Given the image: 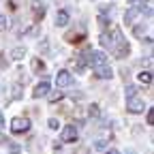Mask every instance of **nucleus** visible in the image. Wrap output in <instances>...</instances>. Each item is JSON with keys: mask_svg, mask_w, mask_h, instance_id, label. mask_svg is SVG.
Returning a JSON list of instances; mask_svg holds the SVG:
<instances>
[{"mask_svg": "<svg viewBox=\"0 0 154 154\" xmlns=\"http://www.w3.org/2000/svg\"><path fill=\"white\" fill-rule=\"evenodd\" d=\"M148 124H154V109H148V116H146Z\"/></svg>", "mask_w": 154, "mask_h": 154, "instance_id": "obj_26", "label": "nucleus"}, {"mask_svg": "<svg viewBox=\"0 0 154 154\" xmlns=\"http://www.w3.org/2000/svg\"><path fill=\"white\" fill-rule=\"evenodd\" d=\"M0 92H2V84H0Z\"/></svg>", "mask_w": 154, "mask_h": 154, "instance_id": "obj_35", "label": "nucleus"}, {"mask_svg": "<svg viewBox=\"0 0 154 154\" xmlns=\"http://www.w3.org/2000/svg\"><path fill=\"white\" fill-rule=\"evenodd\" d=\"M28 128H30V120L26 118V116H17V118H13V122H11V131H13V133L22 135V133H26Z\"/></svg>", "mask_w": 154, "mask_h": 154, "instance_id": "obj_3", "label": "nucleus"}, {"mask_svg": "<svg viewBox=\"0 0 154 154\" xmlns=\"http://www.w3.org/2000/svg\"><path fill=\"white\" fill-rule=\"evenodd\" d=\"M101 45H103L105 49H111L113 43H111V34H109V32H103V34H101Z\"/></svg>", "mask_w": 154, "mask_h": 154, "instance_id": "obj_14", "label": "nucleus"}, {"mask_svg": "<svg viewBox=\"0 0 154 154\" xmlns=\"http://www.w3.org/2000/svg\"><path fill=\"white\" fill-rule=\"evenodd\" d=\"M88 116L90 118H99V105H90L88 107Z\"/></svg>", "mask_w": 154, "mask_h": 154, "instance_id": "obj_21", "label": "nucleus"}, {"mask_svg": "<svg viewBox=\"0 0 154 154\" xmlns=\"http://www.w3.org/2000/svg\"><path fill=\"white\" fill-rule=\"evenodd\" d=\"M137 79H139L143 86H150V84H152V73H150V71H146V73H139V77H137Z\"/></svg>", "mask_w": 154, "mask_h": 154, "instance_id": "obj_16", "label": "nucleus"}, {"mask_svg": "<svg viewBox=\"0 0 154 154\" xmlns=\"http://www.w3.org/2000/svg\"><path fill=\"white\" fill-rule=\"evenodd\" d=\"M45 94H49V79H43L41 84L32 90V96H34V99H41V96H45Z\"/></svg>", "mask_w": 154, "mask_h": 154, "instance_id": "obj_9", "label": "nucleus"}, {"mask_svg": "<svg viewBox=\"0 0 154 154\" xmlns=\"http://www.w3.org/2000/svg\"><path fill=\"white\" fill-rule=\"evenodd\" d=\"M58 101H62V92L60 90H56L49 94V103H58Z\"/></svg>", "mask_w": 154, "mask_h": 154, "instance_id": "obj_20", "label": "nucleus"}, {"mask_svg": "<svg viewBox=\"0 0 154 154\" xmlns=\"http://www.w3.org/2000/svg\"><path fill=\"white\" fill-rule=\"evenodd\" d=\"M0 69H7V58H5V54H0Z\"/></svg>", "mask_w": 154, "mask_h": 154, "instance_id": "obj_28", "label": "nucleus"}, {"mask_svg": "<svg viewBox=\"0 0 154 154\" xmlns=\"http://www.w3.org/2000/svg\"><path fill=\"white\" fill-rule=\"evenodd\" d=\"M30 7H32L34 19H43V17H45V13H47L45 2H41V0H32V2H30Z\"/></svg>", "mask_w": 154, "mask_h": 154, "instance_id": "obj_7", "label": "nucleus"}, {"mask_svg": "<svg viewBox=\"0 0 154 154\" xmlns=\"http://www.w3.org/2000/svg\"><path fill=\"white\" fill-rule=\"evenodd\" d=\"M84 32H66V41H71V43H77V41H84Z\"/></svg>", "mask_w": 154, "mask_h": 154, "instance_id": "obj_13", "label": "nucleus"}, {"mask_svg": "<svg viewBox=\"0 0 154 154\" xmlns=\"http://www.w3.org/2000/svg\"><path fill=\"white\" fill-rule=\"evenodd\" d=\"M137 15H139V9H135V7H133V9H128V11L124 13V22H126V24H133Z\"/></svg>", "mask_w": 154, "mask_h": 154, "instance_id": "obj_12", "label": "nucleus"}, {"mask_svg": "<svg viewBox=\"0 0 154 154\" xmlns=\"http://www.w3.org/2000/svg\"><path fill=\"white\" fill-rule=\"evenodd\" d=\"M60 139H62L64 143H73V141H77V128H75V124H66V126L62 128Z\"/></svg>", "mask_w": 154, "mask_h": 154, "instance_id": "obj_4", "label": "nucleus"}, {"mask_svg": "<svg viewBox=\"0 0 154 154\" xmlns=\"http://www.w3.org/2000/svg\"><path fill=\"white\" fill-rule=\"evenodd\" d=\"M94 75L99 77V79H111L113 71H111L109 64H99V66H94Z\"/></svg>", "mask_w": 154, "mask_h": 154, "instance_id": "obj_8", "label": "nucleus"}, {"mask_svg": "<svg viewBox=\"0 0 154 154\" xmlns=\"http://www.w3.org/2000/svg\"><path fill=\"white\" fill-rule=\"evenodd\" d=\"M73 66H75V71H77V73H84V71H86L84 60H75V62H73Z\"/></svg>", "mask_w": 154, "mask_h": 154, "instance_id": "obj_22", "label": "nucleus"}, {"mask_svg": "<svg viewBox=\"0 0 154 154\" xmlns=\"http://www.w3.org/2000/svg\"><path fill=\"white\" fill-rule=\"evenodd\" d=\"M0 126H5V116H2V111H0Z\"/></svg>", "mask_w": 154, "mask_h": 154, "instance_id": "obj_30", "label": "nucleus"}, {"mask_svg": "<svg viewBox=\"0 0 154 154\" xmlns=\"http://www.w3.org/2000/svg\"><path fill=\"white\" fill-rule=\"evenodd\" d=\"M126 154H135V152H133V150H128V152H126Z\"/></svg>", "mask_w": 154, "mask_h": 154, "instance_id": "obj_33", "label": "nucleus"}, {"mask_svg": "<svg viewBox=\"0 0 154 154\" xmlns=\"http://www.w3.org/2000/svg\"><path fill=\"white\" fill-rule=\"evenodd\" d=\"M24 56H26V47H15V49L11 51V58H13V60H22Z\"/></svg>", "mask_w": 154, "mask_h": 154, "instance_id": "obj_15", "label": "nucleus"}, {"mask_svg": "<svg viewBox=\"0 0 154 154\" xmlns=\"http://www.w3.org/2000/svg\"><path fill=\"white\" fill-rule=\"evenodd\" d=\"M111 43H113V45H111V51H113L116 58H124V56H128L131 45H128V41L124 38L122 30H118V28L111 30Z\"/></svg>", "mask_w": 154, "mask_h": 154, "instance_id": "obj_1", "label": "nucleus"}, {"mask_svg": "<svg viewBox=\"0 0 154 154\" xmlns=\"http://www.w3.org/2000/svg\"><path fill=\"white\" fill-rule=\"evenodd\" d=\"M9 26H11V19H9L7 15H0V32L9 30Z\"/></svg>", "mask_w": 154, "mask_h": 154, "instance_id": "obj_17", "label": "nucleus"}, {"mask_svg": "<svg viewBox=\"0 0 154 154\" xmlns=\"http://www.w3.org/2000/svg\"><path fill=\"white\" fill-rule=\"evenodd\" d=\"M0 143H7V137H5L2 133H0Z\"/></svg>", "mask_w": 154, "mask_h": 154, "instance_id": "obj_31", "label": "nucleus"}, {"mask_svg": "<svg viewBox=\"0 0 154 154\" xmlns=\"http://www.w3.org/2000/svg\"><path fill=\"white\" fill-rule=\"evenodd\" d=\"M99 26H101V28H107V26H109L107 15H101V13H99Z\"/></svg>", "mask_w": 154, "mask_h": 154, "instance_id": "obj_23", "label": "nucleus"}, {"mask_svg": "<svg viewBox=\"0 0 154 154\" xmlns=\"http://www.w3.org/2000/svg\"><path fill=\"white\" fill-rule=\"evenodd\" d=\"M126 111H131V113H141V111H143V99H139V96H131L128 103H126Z\"/></svg>", "mask_w": 154, "mask_h": 154, "instance_id": "obj_5", "label": "nucleus"}, {"mask_svg": "<svg viewBox=\"0 0 154 154\" xmlns=\"http://www.w3.org/2000/svg\"><path fill=\"white\" fill-rule=\"evenodd\" d=\"M69 19H71V15H69L66 9L58 11V15H56V26H66V24H69Z\"/></svg>", "mask_w": 154, "mask_h": 154, "instance_id": "obj_10", "label": "nucleus"}, {"mask_svg": "<svg viewBox=\"0 0 154 154\" xmlns=\"http://www.w3.org/2000/svg\"><path fill=\"white\" fill-rule=\"evenodd\" d=\"M128 2H139V0H128Z\"/></svg>", "mask_w": 154, "mask_h": 154, "instance_id": "obj_34", "label": "nucleus"}, {"mask_svg": "<svg viewBox=\"0 0 154 154\" xmlns=\"http://www.w3.org/2000/svg\"><path fill=\"white\" fill-rule=\"evenodd\" d=\"M47 124H49V128H58V120H56V118H51Z\"/></svg>", "mask_w": 154, "mask_h": 154, "instance_id": "obj_29", "label": "nucleus"}, {"mask_svg": "<svg viewBox=\"0 0 154 154\" xmlns=\"http://www.w3.org/2000/svg\"><path fill=\"white\" fill-rule=\"evenodd\" d=\"M56 84H58V88H69V86L73 84V75H71L69 71H58Z\"/></svg>", "mask_w": 154, "mask_h": 154, "instance_id": "obj_6", "label": "nucleus"}, {"mask_svg": "<svg viewBox=\"0 0 154 154\" xmlns=\"http://www.w3.org/2000/svg\"><path fill=\"white\" fill-rule=\"evenodd\" d=\"M22 94H24L22 84H13V99H22Z\"/></svg>", "mask_w": 154, "mask_h": 154, "instance_id": "obj_18", "label": "nucleus"}, {"mask_svg": "<svg viewBox=\"0 0 154 154\" xmlns=\"http://www.w3.org/2000/svg\"><path fill=\"white\" fill-rule=\"evenodd\" d=\"M107 154H120V152H118V150H109Z\"/></svg>", "mask_w": 154, "mask_h": 154, "instance_id": "obj_32", "label": "nucleus"}, {"mask_svg": "<svg viewBox=\"0 0 154 154\" xmlns=\"http://www.w3.org/2000/svg\"><path fill=\"white\" fill-rule=\"evenodd\" d=\"M32 71H34L36 75L45 73V62L41 60V58H34V60H32Z\"/></svg>", "mask_w": 154, "mask_h": 154, "instance_id": "obj_11", "label": "nucleus"}, {"mask_svg": "<svg viewBox=\"0 0 154 154\" xmlns=\"http://www.w3.org/2000/svg\"><path fill=\"white\" fill-rule=\"evenodd\" d=\"M38 49H41L43 54H47V51H49V43H47V38H43V41H41V45H38Z\"/></svg>", "mask_w": 154, "mask_h": 154, "instance_id": "obj_25", "label": "nucleus"}, {"mask_svg": "<svg viewBox=\"0 0 154 154\" xmlns=\"http://www.w3.org/2000/svg\"><path fill=\"white\" fill-rule=\"evenodd\" d=\"M107 148V141L105 139H96L94 141V150H105Z\"/></svg>", "mask_w": 154, "mask_h": 154, "instance_id": "obj_24", "label": "nucleus"}, {"mask_svg": "<svg viewBox=\"0 0 154 154\" xmlns=\"http://www.w3.org/2000/svg\"><path fill=\"white\" fill-rule=\"evenodd\" d=\"M137 94V88L135 86H126V96H135Z\"/></svg>", "mask_w": 154, "mask_h": 154, "instance_id": "obj_27", "label": "nucleus"}, {"mask_svg": "<svg viewBox=\"0 0 154 154\" xmlns=\"http://www.w3.org/2000/svg\"><path fill=\"white\" fill-rule=\"evenodd\" d=\"M133 34L137 36V38H143V34H146V28H143L141 24H137V26L133 28Z\"/></svg>", "mask_w": 154, "mask_h": 154, "instance_id": "obj_19", "label": "nucleus"}, {"mask_svg": "<svg viewBox=\"0 0 154 154\" xmlns=\"http://www.w3.org/2000/svg\"><path fill=\"white\" fill-rule=\"evenodd\" d=\"M84 60L88 64H92V66H99V64H107V56L103 51H86Z\"/></svg>", "mask_w": 154, "mask_h": 154, "instance_id": "obj_2", "label": "nucleus"}]
</instances>
